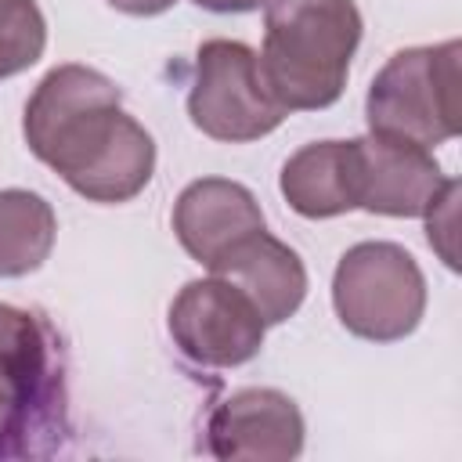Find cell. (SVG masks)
<instances>
[{"label":"cell","mask_w":462,"mask_h":462,"mask_svg":"<svg viewBox=\"0 0 462 462\" xmlns=\"http://www.w3.org/2000/svg\"><path fill=\"white\" fill-rule=\"evenodd\" d=\"M22 134L29 152L87 202H130L155 173L152 134L123 112L119 87L90 65L51 69L25 101Z\"/></svg>","instance_id":"1"},{"label":"cell","mask_w":462,"mask_h":462,"mask_svg":"<svg viewBox=\"0 0 462 462\" xmlns=\"http://www.w3.org/2000/svg\"><path fill=\"white\" fill-rule=\"evenodd\" d=\"M354 0H267L263 51L256 54L263 87L285 112H318L343 97L350 58L361 43Z\"/></svg>","instance_id":"2"},{"label":"cell","mask_w":462,"mask_h":462,"mask_svg":"<svg viewBox=\"0 0 462 462\" xmlns=\"http://www.w3.org/2000/svg\"><path fill=\"white\" fill-rule=\"evenodd\" d=\"M61 430V343L43 314L0 303V458L40 455V440Z\"/></svg>","instance_id":"3"},{"label":"cell","mask_w":462,"mask_h":462,"mask_svg":"<svg viewBox=\"0 0 462 462\" xmlns=\"http://www.w3.org/2000/svg\"><path fill=\"white\" fill-rule=\"evenodd\" d=\"M458 83H462V43L444 40L433 47H404L368 83L365 119L368 134L437 148L458 137Z\"/></svg>","instance_id":"4"},{"label":"cell","mask_w":462,"mask_h":462,"mask_svg":"<svg viewBox=\"0 0 462 462\" xmlns=\"http://www.w3.org/2000/svg\"><path fill=\"white\" fill-rule=\"evenodd\" d=\"M332 307L350 336L397 343L411 336L426 314L422 267L397 242H357L336 263Z\"/></svg>","instance_id":"5"},{"label":"cell","mask_w":462,"mask_h":462,"mask_svg":"<svg viewBox=\"0 0 462 462\" xmlns=\"http://www.w3.org/2000/svg\"><path fill=\"white\" fill-rule=\"evenodd\" d=\"M289 112L271 97L256 51L242 40H206L195 54L188 119L213 141L249 144L282 126Z\"/></svg>","instance_id":"6"},{"label":"cell","mask_w":462,"mask_h":462,"mask_svg":"<svg viewBox=\"0 0 462 462\" xmlns=\"http://www.w3.org/2000/svg\"><path fill=\"white\" fill-rule=\"evenodd\" d=\"M173 346L202 368H238L263 346V318L224 278H195L170 303Z\"/></svg>","instance_id":"7"},{"label":"cell","mask_w":462,"mask_h":462,"mask_svg":"<svg viewBox=\"0 0 462 462\" xmlns=\"http://www.w3.org/2000/svg\"><path fill=\"white\" fill-rule=\"evenodd\" d=\"M296 401L271 386H245L224 397L206 419V451L224 462H289L303 451Z\"/></svg>","instance_id":"8"},{"label":"cell","mask_w":462,"mask_h":462,"mask_svg":"<svg viewBox=\"0 0 462 462\" xmlns=\"http://www.w3.org/2000/svg\"><path fill=\"white\" fill-rule=\"evenodd\" d=\"M354 177L357 209L379 217H422L448 184L430 148L383 134L354 137Z\"/></svg>","instance_id":"9"},{"label":"cell","mask_w":462,"mask_h":462,"mask_svg":"<svg viewBox=\"0 0 462 462\" xmlns=\"http://www.w3.org/2000/svg\"><path fill=\"white\" fill-rule=\"evenodd\" d=\"M263 209L256 195L227 177H199L173 202V235L206 271L249 231H260Z\"/></svg>","instance_id":"10"},{"label":"cell","mask_w":462,"mask_h":462,"mask_svg":"<svg viewBox=\"0 0 462 462\" xmlns=\"http://www.w3.org/2000/svg\"><path fill=\"white\" fill-rule=\"evenodd\" d=\"M209 274L231 282L256 307L263 325L289 321L307 296V267L300 253L274 238L267 227L249 231L227 253H220Z\"/></svg>","instance_id":"11"},{"label":"cell","mask_w":462,"mask_h":462,"mask_svg":"<svg viewBox=\"0 0 462 462\" xmlns=\"http://www.w3.org/2000/svg\"><path fill=\"white\" fill-rule=\"evenodd\" d=\"M282 199L307 220H325L357 209L354 141H314L292 152L278 177Z\"/></svg>","instance_id":"12"},{"label":"cell","mask_w":462,"mask_h":462,"mask_svg":"<svg viewBox=\"0 0 462 462\" xmlns=\"http://www.w3.org/2000/svg\"><path fill=\"white\" fill-rule=\"evenodd\" d=\"M58 238L51 202L29 188L0 191V278H25L43 267Z\"/></svg>","instance_id":"13"},{"label":"cell","mask_w":462,"mask_h":462,"mask_svg":"<svg viewBox=\"0 0 462 462\" xmlns=\"http://www.w3.org/2000/svg\"><path fill=\"white\" fill-rule=\"evenodd\" d=\"M47 18L36 0H0V79L25 72L43 58Z\"/></svg>","instance_id":"14"},{"label":"cell","mask_w":462,"mask_h":462,"mask_svg":"<svg viewBox=\"0 0 462 462\" xmlns=\"http://www.w3.org/2000/svg\"><path fill=\"white\" fill-rule=\"evenodd\" d=\"M440 199V213H444V220L437 217V209L430 206L422 217H426V238H430V245L440 253V260L455 271L458 267V260H455V245H451V238H455V209H458V180H451L448 177V184H444V191L437 195Z\"/></svg>","instance_id":"15"},{"label":"cell","mask_w":462,"mask_h":462,"mask_svg":"<svg viewBox=\"0 0 462 462\" xmlns=\"http://www.w3.org/2000/svg\"><path fill=\"white\" fill-rule=\"evenodd\" d=\"M177 0H108V7L123 11V14H134V18H152V14H162L170 11Z\"/></svg>","instance_id":"16"},{"label":"cell","mask_w":462,"mask_h":462,"mask_svg":"<svg viewBox=\"0 0 462 462\" xmlns=\"http://www.w3.org/2000/svg\"><path fill=\"white\" fill-rule=\"evenodd\" d=\"M199 7L213 11V14H245V11H256L263 7L267 0H195Z\"/></svg>","instance_id":"17"}]
</instances>
